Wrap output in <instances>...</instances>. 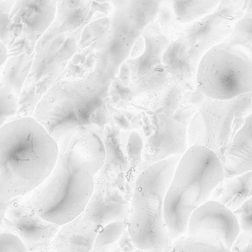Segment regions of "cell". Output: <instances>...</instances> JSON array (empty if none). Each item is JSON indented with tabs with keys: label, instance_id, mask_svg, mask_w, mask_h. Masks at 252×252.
Listing matches in <instances>:
<instances>
[{
	"label": "cell",
	"instance_id": "22",
	"mask_svg": "<svg viewBox=\"0 0 252 252\" xmlns=\"http://www.w3.org/2000/svg\"><path fill=\"white\" fill-rule=\"evenodd\" d=\"M18 110V101L14 93L6 86L0 89V123L1 126L14 116Z\"/></svg>",
	"mask_w": 252,
	"mask_h": 252
},
{
	"label": "cell",
	"instance_id": "28",
	"mask_svg": "<svg viewBox=\"0 0 252 252\" xmlns=\"http://www.w3.org/2000/svg\"><path fill=\"white\" fill-rule=\"evenodd\" d=\"M111 246L112 245H110V246H104V247L101 248V249H100L99 250L95 251V252L93 251L92 252H108L109 251H110Z\"/></svg>",
	"mask_w": 252,
	"mask_h": 252
},
{
	"label": "cell",
	"instance_id": "5",
	"mask_svg": "<svg viewBox=\"0 0 252 252\" xmlns=\"http://www.w3.org/2000/svg\"><path fill=\"white\" fill-rule=\"evenodd\" d=\"M252 111V93L229 100L203 97L189 125V147H207L222 162L227 148Z\"/></svg>",
	"mask_w": 252,
	"mask_h": 252
},
{
	"label": "cell",
	"instance_id": "7",
	"mask_svg": "<svg viewBox=\"0 0 252 252\" xmlns=\"http://www.w3.org/2000/svg\"><path fill=\"white\" fill-rule=\"evenodd\" d=\"M61 225L41 217L29 203V194L14 200L1 220V232L18 237L28 252H51Z\"/></svg>",
	"mask_w": 252,
	"mask_h": 252
},
{
	"label": "cell",
	"instance_id": "6",
	"mask_svg": "<svg viewBox=\"0 0 252 252\" xmlns=\"http://www.w3.org/2000/svg\"><path fill=\"white\" fill-rule=\"evenodd\" d=\"M197 90L207 98L229 100L252 93V60L226 42L211 48L202 59Z\"/></svg>",
	"mask_w": 252,
	"mask_h": 252
},
{
	"label": "cell",
	"instance_id": "29",
	"mask_svg": "<svg viewBox=\"0 0 252 252\" xmlns=\"http://www.w3.org/2000/svg\"><path fill=\"white\" fill-rule=\"evenodd\" d=\"M133 252H147V251L141 250V249H137L136 251Z\"/></svg>",
	"mask_w": 252,
	"mask_h": 252
},
{
	"label": "cell",
	"instance_id": "21",
	"mask_svg": "<svg viewBox=\"0 0 252 252\" xmlns=\"http://www.w3.org/2000/svg\"><path fill=\"white\" fill-rule=\"evenodd\" d=\"M128 220L111 222L98 231L94 244V252L105 246L114 245L119 242L127 230Z\"/></svg>",
	"mask_w": 252,
	"mask_h": 252
},
{
	"label": "cell",
	"instance_id": "26",
	"mask_svg": "<svg viewBox=\"0 0 252 252\" xmlns=\"http://www.w3.org/2000/svg\"><path fill=\"white\" fill-rule=\"evenodd\" d=\"M117 243L123 252H133L138 249L134 243L128 229L124 233Z\"/></svg>",
	"mask_w": 252,
	"mask_h": 252
},
{
	"label": "cell",
	"instance_id": "23",
	"mask_svg": "<svg viewBox=\"0 0 252 252\" xmlns=\"http://www.w3.org/2000/svg\"><path fill=\"white\" fill-rule=\"evenodd\" d=\"M234 213L238 218L242 233L252 238V194Z\"/></svg>",
	"mask_w": 252,
	"mask_h": 252
},
{
	"label": "cell",
	"instance_id": "25",
	"mask_svg": "<svg viewBox=\"0 0 252 252\" xmlns=\"http://www.w3.org/2000/svg\"><path fill=\"white\" fill-rule=\"evenodd\" d=\"M232 252H252V238L240 233L235 244L231 249Z\"/></svg>",
	"mask_w": 252,
	"mask_h": 252
},
{
	"label": "cell",
	"instance_id": "3",
	"mask_svg": "<svg viewBox=\"0 0 252 252\" xmlns=\"http://www.w3.org/2000/svg\"><path fill=\"white\" fill-rule=\"evenodd\" d=\"M225 180L222 162L203 146L189 147L178 162L164 202V219L171 241L187 234L193 212L210 200Z\"/></svg>",
	"mask_w": 252,
	"mask_h": 252
},
{
	"label": "cell",
	"instance_id": "20",
	"mask_svg": "<svg viewBox=\"0 0 252 252\" xmlns=\"http://www.w3.org/2000/svg\"><path fill=\"white\" fill-rule=\"evenodd\" d=\"M225 42L238 48L252 60V12L247 13L239 20Z\"/></svg>",
	"mask_w": 252,
	"mask_h": 252
},
{
	"label": "cell",
	"instance_id": "10",
	"mask_svg": "<svg viewBox=\"0 0 252 252\" xmlns=\"http://www.w3.org/2000/svg\"><path fill=\"white\" fill-rule=\"evenodd\" d=\"M241 233L236 214L216 200H210L197 208L190 217L187 235H212L232 249Z\"/></svg>",
	"mask_w": 252,
	"mask_h": 252
},
{
	"label": "cell",
	"instance_id": "2",
	"mask_svg": "<svg viewBox=\"0 0 252 252\" xmlns=\"http://www.w3.org/2000/svg\"><path fill=\"white\" fill-rule=\"evenodd\" d=\"M59 145L34 118L10 121L0 127V203L28 195L55 167Z\"/></svg>",
	"mask_w": 252,
	"mask_h": 252
},
{
	"label": "cell",
	"instance_id": "16",
	"mask_svg": "<svg viewBox=\"0 0 252 252\" xmlns=\"http://www.w3.org/2000/svg\"><path fill=\"white\" fill-rule=\"evenodd\" d=\"M17 17L21 20L23 29L29 39H36L52 23L56 14L57 2L30 1L23 2Z\"/></svg>",
	"mask_w": 252,
	"mask_h": 252
},
{
	"label": "cell",
	"instance_id": "15",
	"mask_svg": "<svg viewBox=\"0 0 252 252\" xmlns=\"http://www.w3.org/2000/svg\"><path fill=\"white\" fill-rule=\"evenodd\" d=\"M98 233L78 217L61 225L51 252H92Z\"/></svg>",
	"mask_w": 252,
	"mask_h": 252
},
{
	"label": "cell",
	"instance_id": "13",
	"mask_svg": "<svg viewBox=\"0 0 252 252\" xmlns=\"http://www.w3.org/2000/svg\"><path fill=\"white\" fill-rule=\"evenodd\" d=\"M187 130L188 126L179 121L165 118L158 139L153 140L146 153L145 169L170 158L182 157L189 149Z\"/></svg>",
	"mask_w": 252,
	"mask_h": 252
},
{
	"label": "cell",
	"instance_id": "18",
	"mask_svg": "<svg viewBox=\"0 0 252 252\" xmlns=\"http://www.w3.org/2000/svg\"><path fill=\"white\" fill-rule=\"evenodd\" d=\"M175 18L180 25L189 26L213 13L220 1H172Z\"/></svg>",
	"mask_w": 252,
	"mask_h": 252
},
{
	"label": "cell",
	"instance_id": "24",
	"mask_svg": "<svg viewBox=\"0 0 252 252\" xmlns=\"http://www.w3.org/2000/svg\"><path fill=\"white\" fill-rule=\"evenodd\" d=\"M1 252H24L27 251L22 240L8 232H1Z\"/></svg>",
	"mask_w": 252,
	"mask_h": 252
},
{
	"label": "cell",
	"instance_id": "11",
	"mask_svg": "<svg viewBox=\"0 0 252 252\" xmlns=\"http://www.w3.org/2000/svg\"><path fill=\"white\" fill-rule=\"evenodd\" d=\"M130 200L117 186L95 181L94 192L79 215L83 222L99 231L108 224L128 220Z\"/></svg>",
	"mask_w": 252,
	"mask_h": 252
},
{
	"label": "cell",
	"instance_id": "19",
	"mask_svg": "<svg viewBox=\"0 0 252 252\" xmlns=\"http://www.w3.org/2000/svg\"><path fill=\"white\" fill-rule=\"evenodd\" d=\"M170 252H232L218 237L212 235L189 237L184 234L174 242Z\"/></svg>",
	"mask_w": 252,
	"mask_h": 252
},
{
	"label": "cell",
	"instance_id": "27",
	"mask_svg": "<svg viewBox=\"0 0 252 252\" xmlns=\"http://www.w3.org/2000/svg\"><path fill=\"white\" fill-rule=\"evenodd\" d=\"M0 48H1V51H0V66H1V69H2V66H3L4 63L6 60L7 57V47L6 45H4L3 42H1V45H0Z\"/></svg>",
	"mask_w": 252,
	"mask_h": 252
},
{
	"label": "cell",
	"instance_id": "30",
	"mask_svg": "<svg viewBox=\"0 0 252 252\" xmlns=\"http://www.w3.org/2000/svg\"><path fill=\"white\" fill-rule=\"evenodd\" d=\"M28 252V251H26V252Z\"/></svg>",
	"mask_w": 252,
	"mask_h": 252
},
{
	"label": "cell",
	"instance_id": "12",
	"mask_svg": "<svg viewBox=\"0 0 252 252\" xmlns=\"http://www.w3.org/2000/svg\"><path fill=\"white\" fill-rule=\"evenodd\" d=\"M208 51L202 47L191 45L182 35L171 42L165 51L163 61L172 83L184 90H197L199 66Z\"/></svg>",
	"mask_w": 252,
	"mask_h": 252
},
{
	"label": "cell",
	"instance_id": "8",
	"mask_svg": "<svg viewBox=\"0 0 252 252\" xmlns=\"http://www.w3.org/2000/svg\"><path fill=\"white\" fill-rule=\"evenodd\" d=\"M85 98L79 91L66 85L52 88L40 101L34 118L57 143L69 132L84 126L81 122V108Z\"/></svg>",
	"mask_w": 252,
	"mask_h": 252
},
{
	"label": "cell",
	"instance_id": "14",
	"mask_svg": "<svg viewBox=\"0 0 252 252\" xmlns=\"http://www.w3.org/2000/svg\"><path fill=\"white\" fill-rule=\"evenodd\" d=\"M225 179L252 171V111L228 146L222 160Z\"/></svg>",
	"mask_w": 252,
	"mask_h": 252
},
{
	"label": "cell",
	"instance_id": "17",
	"mask_svg": "<svg viewBox=\"0 0 252 252\" xmlns=\"http://www.w3.org/2000/svg\"><path fill=\"white\" fill-rule=\"evenodd\" d=\"M252 194V171L225 179L212 197L232 212L238 210Z\"/></svg>",
	"mask_w": 252,
	"mask_h": 252
},
{
	"label": "cell",
	"instance_id": "1",
	"mask_svg": "<svg viewBox=\"0 0 252 252\" xmlns=\"http://www.w3.org/2000/svg\"><path fill=\"white\" fill-rule=\"evenodd\" d=\"M59 156L50 176L29 194L32 207L41 217L64 225L85 210L95 187L97 174L107 159L101 138L85 126L58 142Z\"/></svg>",
	"mask_w": 252,
	"mask_h": 252
},
{
	"label": "cell",
	"instance_id": "4",
	"mask_svg": "<svg viewBox=\"0 0 252 252\" xmlns=\"http://www.w3.org/2000/svg\"><path fill=\"white\" fill-rule=\"evenodd\" d=\"M181 158L172 157L151 165L135 180L127 229L138 249L160 252L172 242L165 222L164 202Z\"/></svg>",
	"mask_w": 252,
	"mask_h": 252
},
{
	"label": "cell",
	"instance_id": "9",
	"mask_svg": "<svg viewBox=\"0 0 252 252\" xmlns=\"http://www.w3.org/2000/svg\"><path fill=\"white\" fill-rule=\"evenodd\" d=\"M248 1H220L209 15L187 26L181 32L189 43L209 51L229 37L239 20L246 14Z\"/></svg>",
	"mask_w": 252,
	"mask_h": 252
}]
</instances>
